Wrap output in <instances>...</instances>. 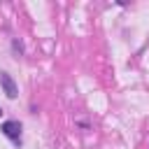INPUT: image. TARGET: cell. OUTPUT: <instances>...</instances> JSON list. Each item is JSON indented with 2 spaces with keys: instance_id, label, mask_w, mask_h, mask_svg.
Wrapping results in <instances>:
<instances>
[{
  "instance_id": "1",
  "label": "cell",
  "mask_w": 149,
  "mask_h": 149,
  "mask_svg": "<svg viewBox=\"0 0 149 149\" xmlns=\"http://www.w3.org/2000/svg\"><path fill=\"white\" fill-rule=\"evenodd\" d=\"M2 133H5L12 142H16V144L21 142V123H19V121H5V123H2Z\"/></svg>"
},
{
  "instance_id": "2",
  "label": "cell",
  "mask_w": 149,
  "mask_h": 149,
  "mask_svg": "<svg viewBox=\"0 0 149 149\" xmlns=\"http://www.w3.org/2000/svg\"><path fill=\"white\" fill-rule=\"evenodd\" d=\"M0 84H2V88H5V93H7V98H16V93H19V88H16V84H14V79L7 74V72H0Z\"/></svg>"
},
{
  "instance_id": "3",
  "label": "cell",
  "mask_w": 149,
  "mask_h": 149,
  "mask_svg": "<svg viewBox=\"0 0 149 149\" xmlns=\"http://www.w3.org/2000/svg\"><path fill=\"white\" fill-rule=\"evenodd\" d=\"M0 114H2V109H0Z\"/></svg>"
}]
</instances>
